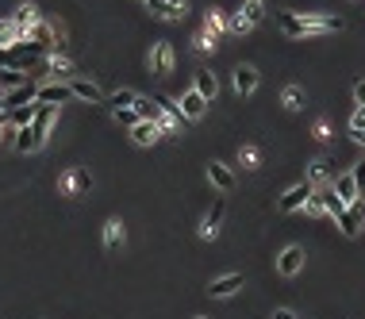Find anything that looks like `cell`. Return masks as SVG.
<instances>
[{
	"instance_id": "24",
	"label": "cell",
	"mask_w": 365,
	"mask_h": 319,
	"mask_svg": "<svg viewBox=\"0 0 365 319\" xmlns=\"http://www.w3.org/2000/svg\"><path fill=\"white\" fill-rule=\"evenodd\" d=\"M46 73H50V77H70L73 81V65L62 58V54H50V58H46V65H43Z\"/></svg>"
},
{
	"instance_id": "13",
	"label": "cell",
	"mask_w": 365,
	"mask_h": 319,
	"mask_svg": "<svg viewBox=\"0 0 365 319\" xmlns=\"http://www.w3.org/2000/svg\"><path fill=\"white\" fill-rule=\"evenodd\" d=\"M65 100H73L70 85H62V81H54V85H39V104H65Z\"/></svg>"
},
{
	"instance_id": "31",
	"label": "cell",
	"mask_w": 365,
	"mask_h": 319,
	"mask_svg": "<svg viewBox=\"0 0 365 319\" xmlns=\"http://www.w3.org/2000/svg\"><path fill=\"white\" fill-rule=\"evenodd\" d=\"M116 119H119V124H127V127H135V124H138V112H135V108H119Z\"/></svg>"
},
{
	"instance_id": "4",
	"label": "cell",
	"mask_w": 365,
	"mask_h": 319,
	"mask_svg": "<svg viewBox=\"0 0 365 319\" xmlns=\"http://www.w3.org/2000/svg\"><path fill=\"white\" fill-rule=\"evenodd\" d=\"M261 0H246V4L239 8V16L235 20H231V27H235V31H250V27H258L261 23Z\"/></svg>"
},
{
	"instance_id": "38",
	"label": "cell",
	"mask_w": 365,
	"mask_h": 319,
	"mask_svg": "<svg viewBox=\"0 0 365 319\" xmlns=\"http://www.w3.org/2000/svg\"><path fill=\"white\" fill-rule=\"evenodd\" d=\"M350 139H354V143H358V146H365V127H358V131H350Z\"/></svg>"
},
{
	"instance_id": "15",
	"label": "cell",
	"mask_w": 365,
	"mask_h": 319,
	"mask_svg": "<svg viewBox=\"0 0 365 319\" xmlns=\"http://www.w3.org/2000/svg\"><path fill=\"white\" fill-rule=\"evenodd\" d=\"M204 112H208V100H204L196 89H189V92L181 97V116H185V119H200Z\"/></svg>"
},
{
	"instance_id": "8",
	"label": "cell",
	"mask_w": 365,
	"mask_h": 319,
	"mask_svg": "<svg viewBox=\"0 0 365 319\" xmlns=\"http://www.w3.org/2000/svg\"><path fill=\"white\" fill-rule=\"evenodd\" d=\"M239 288H242V274H223V277H215L212 285H208V296L227 300V296H235Z\"/></svg>"
},
{
	"instance_id": "12",
	"label": "cell",
	"mask_w": 365,
	"mask_h": 319,
	"mask_svg": "<svg viewBox=\"0 0 365 319\" xmlns=\"http://www.w3.org/2000/svg\"><path fill=\"white\" fill-rule=\"evenodd\" d=\"M131 139H135L138 146H154L158 139H162V127H158L154 119H138V124L131 127Z\"/></svg>"
},
{
	"instance_id": "9",
	"label": "cell",
	"mask_w": 365,
	"mask_h": 319,
	"mask_svg": "<svg viewBox=\"0 0 365 319\" xmlns=\"http://www.w3.org/2000/svg\"><path fill=\"white\" fill-rule=\"evenodd\" d=\"M146 8L158 16V20H185V0H146Z\"/></svg>"
},
{
	"instance_id": "2",
	"label": "cell",
	"mask_w": 365,
	"mask_h": 319,
	"mask_svg": "<svg viewBox=\"0 0 365 319\" xmlns=\"http://www.w3.org/2000/svg\"><path fill=\"white\" fill-rule=\"evenodd\" d=\"M173 62H177L173 43H170V39H158V43L151 46V73H154V77H165V73L173 70Z\"/></svg>"
},
{
	"instance_id": "23",
	"label": "cell",
	"mask_w": 365,
	"mask_h": 319,
	"mask_svg": "<svg viewBox=\"0 0 365 319\" xmlns=\"http://www.w3.org/2000/svg\"><path fill=\"white\" fill-rule=\"evenodd\" d=\"M16 23H20L23 35H35V27L43 23V20H39V8H35V4H23L20 12H16Z\"/></svg>"
},
{
	"instance_id": "34",
	"label": "cell",
	"mask_w": 365,
	"mask_h": 319,
	"mask_svg": "<svg viewBox=\"0 0 365 319\" xmlns=\"http://www.w3.org/2000/svg\"><path fill=\"white\" fill-rule=\"evenodd\" d=\"M358 127H365V108H358V112L350 116V131H358Z\"/></svg>"
},
{
	"instance_id": "25",
	"label": "cell",
	"mask_w": 365,
	"mask_h": 319,
	"mask_svg": "<svg viewBox=\"0 0 365 319\" xmlns=\"http://www.w3.org/2000/svg\"><path fill=\"white\" fill-rule=\"evenodd\" d=\"M135 100H138V92H135V89H119V92H111V97H108V108H111V112H119V108H135Z\"/></svg>"
},
{
	"instance_id": "19",
	"label": "cell",
	"mask_w": 365,
	"mask_h": 319,
	"mask_svg": "<svg viewBox=\"0 0 365 319\" xmlns=\"http://www.w3.org/2000/svg\"><path fill=\"white\" fill-rule=\"evenodd\" d=\"M62 185H65V193H70V196H81V193H89V189H92V177H89L85 170H70Z\"/></svg>"
},
{
	"instance_id": "16",
	"label": "cell",
	"mask_w": 365,
	"mask_h": 319,
	"mask_svg": "<svg viewBox=\"0 0 365 319\" xmlns=\"http://www.w3.org/2000/svg\"><path fill=\"white\" fill-rule=\"evenodd\" d=\"M208 177H212V185L219 193H231L235 189V173H231V166H223V162H212L208 166Z\"/></svg>"
},
{
	"instance_id": "22",
	"label": "cell",
	"mask_w": 365,
	"mask_h": 319,
	"mask_svg": "<svg viewBox=\"0 0 365 319\" xmlns=\"http://www.w3.org/2000/svg\"><path fill=\"white\" fill-rule=\"evenodd\" d=\"M196 92H200L208 104L215 100V92H219V81H215V73H212V70H200V73H196Z\"/></svg>"
},
{
	"instance_id": "10",
	"label": "cell",
	"mask_w": 365,
	"mask_h": 319,
	"mask_svg": "<svg viewBox=\"0 0 365 319\" xmlns=\"http://www.w3.org/2000/svg\"><path fill=\"white\" fill-rule=\"evenodd\" d=\"M223 215H227V200H215L212 204V212L204 215V223H200V239H215V234H219V223H223Z\"/></svg>"
},
{
	"instance_id": "11",
	"label": "cell",
	"mask_w": 365,
	"mask_h": 319,
	"mask_svg": "<svg viewBox=\"0 0 365 319\" xmlns=\"http://www.w3.org/2000/svg\"><path fill=\"white\" fill-rule=\"evenodd\" d=\"M361 223H365V200H354L350 208H346V215L339 220V227H342V234H350V239H354V234L361 231Z\"/></svg>"
},
{
	"instance_id": "40",
	"label": "cell",
	"mask_w": 365,
	"mask_h": 319,
	"mask_svg": "<svg viewBox=\"0 0 365 319\" xmlns=\"http://www.w3.org/2000/svg\"><path fill=\"white\" fill-rule=\"evenodd\" d=\"M196 319H204V315H196Z\"/></svg>"
},
{
	"instance_id": "39",
	"label": "cell",
	"mask_w": 365,
	"mask_h": 319,
	"mask_svg": "<svg viewBox=\"0 0 365 319\" xmlns=\"http://www.w3.org/2000/svg\"><path fill=\"white\" fill-rule=\"evenodd\" d=\"M273 319H296V315L288 312V308H277V312H273Z\"/></svg>"
},
{
	"instance_id": "7",
	"label": "cell",
	"mask_w": 365,
	"mask_h": 319,
	"mask_svg": "<svg viewBox=\"0 0 365 319\" xmlns=\"http://www.w3.org/2000/svg\"><path fill=\"white\" fill-rule=\"evenodd\" d=\"M35 100H39V85H35V81H23L20 89L4 92V108H8V112L20 108V104H35Z\"/></svg>"
},
{
	"instance_id": "20",
	"label": "cell",
	"mask_w": 365,
	"mask_h": 319,
	"mask_svg": "<svg viewBox=\"0 0 365 319\" xmlns=\"http://www.w3.org/2000/svg\"><path fill=\"white\" fill-rule=\"evenodd\" d=\"M54 124H58V104H39V116H35V131H39V135L46 139V135H50V127Z\"/></svg>"
},
{
	"instance_id": "18",
	"label": "cell",
	"mask_w": 365,
	"mask_h": 319,
	"mask_svg": "<svg viewBox=\"0 0 365 319\" xmlns=\"http://www.w3.org/2000/svg\"><path fill=\"white\" fill-rule=\"evenodd\" d=\"M43 143H46V139L35 127H20V131H16V150H20V154H31V150H39Z\"/></svg>"
},
{
	"instance_id": "14",
	"label": "cell",
	"mask_w": 365,
	"mask_h": 319,
	"mask_svg": "<svg viewBox=\"0 0 365 319\" xmlns=\"http://www.w3.org/2000/svg\"><path fill=\"white\" fill-rule=\"evenodd\" d=\"M258 89V70L254 65H235V92H242V97H250V92Z\"/></svg>"
},
{
	"instance_id": "37",
	"label": "cell",
	"mask_w": 365,
	"mask_h": 319,
	"mask_svg": "<svg viewBox=\"0 0 365 319\" xmlns=\"http://www.w3.org/2000/svg\"><path fill=\"white\" fill-rule=\"evenodd\" d=\"M315 139H320V143H327V139H331V131H327V124H315Z\"/></svg>"
},
{
	"instance_id": "28",
	"label": "cell",
	"mask_w": 365,
	"mask_h": 319,
	"mask_svg": "<svg viewBox=\"0 0 365 319\" xmlns=\"http://www.w3.org/2000/svg\"><path fill=\"white\" fill-rule=\"evenodd\" d=\"M280 104H285L288 112H300L304 108V89L300 85H288L285 92H280Z\"/></svg>"
},
{
	"instance_id": "27",
	"label": "cell",
	"mask_w": 365,
	"mask_h": 319,
	"mask_svg": "<svg viewBox=\"0 0 365 319\" xmlns=\"http://www.w3.org/2000/svg\"><path fill=\"white\" fill-rule=\"evenodd\" d=\"M331 158H320V162H312V173H307V181H312V185H323V181H331Z\"/></svg>"
},
{
	"instance_id": "36",
	"label": "cell",
	"mask_w": 365,
	"mask_h": 319,
	"mask_svg": "<svg viewBox=\"0 0 365 319\" xmlns=\"http://www.w3.org/2000/svg\"><path fill=\"white\" fill-rule=\"evenodd\" d=\"M354 100H358V104L365 108V81H358V85H354Z\"/></svg>"
},
{
	"instance_id": "17",
	"label": "cell",
	"mask_w": 365,
	"mask_h": 319,
	"mask_svg": "<svg viewBox=\"0 0 365 319\" xmlns=\"http://www.w3.org/2000/svg\"><path fill=\"white\" fill-rule=\"evenodd\" d=\"M35 116H39V100H35V104H20V108H12V112H8V124L20 131V127H31V124H35Z\"/></svg>"
},
{
	"instance_id": "32",
	"label": "cell",
	"mask_w": 365,
	"mask_h": 319,
	"mask_svg": "<svg viewBox=\"0 0 365 319\" xmlns=\"http://www.w3.org/2000/svg\"><path fill=\"white\" fill-rule=\"evenodd\" d=\"M242 166H246V170H258V150L254 146H242Z\"/></svg>"
},
{
	"instance_id": "29",
	"label": "cell",
	"mask_w": 365,
	"mask_h": 319,
	"mask_svg": "<svg viewBox=\"0 0 365 319\" xmlns=\"http://www.w3.org/2000/svg\"><path fill=\"white\" fill-rule=\"evenodd\" d=\"M204 27H208V31L215 35V39H219V35H223V27H227V23H223V16H219V12H215V8H212V12L204 16Z\"/></svg>"
},
{
	"instance_id": "6",
	"label": "cell",
	"mask_w": 365,
	"mask_h": 319,
	"mask_svg": "<svg viewBox=\"0 0 365 319\" xmlns=\"http://www.w3.org/2000/svg\"><path fill=\"white\" fill-rule=\"evenodd\" d=\"M277 269H280V277H296L304 269V250L300 247H285L280 258H277Z\"/></svg>"
},
{
	"instance_id": "5",
	"label": "cell",
	"mask_w": 365,
	"mask_h": 319,
	"mask_svg": "<svg viewBox=\"0 0 365 319\" xmlns=\"http://www.w3.org/2000/svg\"><path fill=\"white\" fill-rule=\"evenodd\" d=\"M70 89H73V97L77 100H89V104H104V89L97 85V81H85V77H73L70 81Z\"/></svg>"
},
{
	"instance_id": "33",
	"label": "cell",
	"mask_w": 365,
	"mask_h": 319,
	"mask_svg": "<svg viewBox=\"0 0 365 319\" xmlns=\"http://www.w3.org/2000/svg\"><path fill=\"white\" fill-rule=\"evenodd\" d=\"M350 173H354V181H358V189H361V196H365V158H361L358 166H354Z\"/></svg>"
},
{
	"instance_id": "3",
	"label": "cell",
	"mask_w": 365,
	"mask_h": 319,
	"mask_svg": "<svg viewBox=\"0 0 365 319\" xmlns=\"http://www.w3.org/2000/svg\"><path fill=\"white\" fill-rule=\"evenodd\" d=\"M315 196V185L312 181H300V185H293L285 196L277 200V208L280 212H300V208H307V200Z\"/></svg>"
},
{
	"instance_id": "30",
	"label": "cell",
	"mask_w": 365,
	"mask_h": 319,
	"mask_svg": "<svg viewBox=\"0 0 365 319\" xmlns=\"http://www.w3.org/2000/svg\"><path fill=\"white\" fill-rule=\"evenodd\" d=\"M196 50H215V35L208 31V27H204V31L196 35Z\"/></svg>"
},
{
	"instance_id": "35",
	"label": "cell",
	"mask_w": 365,
	"mask_h": 319,
	"mask_svg": "<svg viewBox=\"0 0 365 319\" xmlns=\"http://www.w3.org/2000/svg\"><path fill=\"white\" fill-rule=\"evenodd\" d=\"M307 212H327V208H323V196H320V193H315L312 200H307Z\"/></svg>"
},
{
	"instance_id": "26",
	"label": "cell",
	"mask_w": 365,
	"mask_h": 319,
	"mask_svg": "<svg viewBox=\"0 0 365 319\" xmlns=\"http://www.w3.org/2000/svg\"><path fill=\"white\" fill-rule=\"evenodd\" d=\"M104 247H108V250L124 247V223H119V220H108V223H104Z\"/></svg>"
},
{
	"instance_id": "1",
	"label": "cell",
	"mask_w": 365,
	"mask_h": 319,
	"mask_svg": "<svg viewBox=\"0 0 365 319\" xmlns=\"http://www.w3.org/2000/svg\"><path fill=\"white\" fill-rule=\"evenodd\" d=\"M280 31L300 39V35H323V31H342V16H323V12H280Z\"/></svg>"
},
{
	"instance_id": "21",
	"label": "cell",
	"mask_w": 365,
	"mask_h": 319,
	"mask_svg": "<svg viewBox=\"0 0 365 319\" xmlns=\"http://www.w3.org/2000/svg\"><path fill=\"white\" fill-rule=\"evenodd\" d=\"M334 193H339L346 204L361 200V189H358V181H354V173H342V177H334Z\"/></svg>"
}]
</instances>
